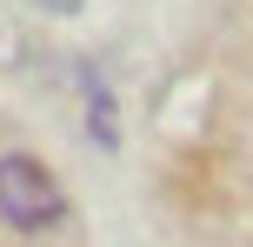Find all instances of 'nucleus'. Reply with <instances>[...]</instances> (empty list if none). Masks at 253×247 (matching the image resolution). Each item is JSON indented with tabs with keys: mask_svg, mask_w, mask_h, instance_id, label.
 <instances>
[{
	"mask_svg": "<svg viewBox=\"0 0 253 247\" xmlns=\"http://www.w3.org/2000/svg\"><path fill=\"white\" fill-rule=\"evenodd\" d=\"M0 221L20 234H47L67 221V194L34 154H0Z\"/></svg>",
	"mask_w": 253,
	"mask_h": 247,
	"instance_id": "1",
	"label": "nucleus"
},
{
	"mask_svg": "<svg viewBox=\"0 0 253 247\" xmlns=\"http://www.w3.org/2000/svg\"><path fill=\"white\" fill-rule=\"evenodd\" d=\"M47 7H53V13H74V7H80V0H47Z\"/></svg>",
	"mask_w": 253,
	"mask_h": 247,
	"instance_id": "2",
	"label": "nucleus"
}]
</instances>
